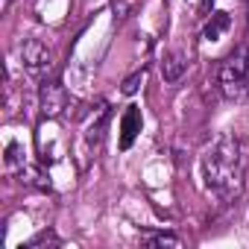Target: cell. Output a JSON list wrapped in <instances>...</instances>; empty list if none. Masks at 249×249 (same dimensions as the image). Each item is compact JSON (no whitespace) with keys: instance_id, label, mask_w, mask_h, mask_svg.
Instances as JSON below:
<instances>
[{"instance_id":"11","label":"cell","mask_w":249,"mask_h":249,"mask_svg":"<svg viewBox=\"0 0 249 249\" xmlns=\"http://www.w3.org/2000/svg\"><path fill=\"white\" fill-rule=\"evenodd\" d=\"M141 79H144V73H132L126 82H123V94H135L138 85H141Z\"/></svg>"},{"instance_id":"5","label":"cell","mask_w":249,"mask_h":249,"mask_svg":"<svg viewBox=\"0 0 249 249\" xmlns=\"http://www.w3.org/2000/svg\"><path fill=\"white\" fill-rule=\"evenodd\" d=\"M141 126H144L141 108H138V106H129L126 111H123V117H120V150H129V147L135 144Z\"/></svg>"},{"instance_id":"7","label":"cell","mask_w":249,"mask_h":249,"mask_svg":"<svg viewBox=\"0 0 249 249\" xmlns=\"http://www.w3.org/2000/svg\"><path fill=\"white\" fill-rule=\"evenodd\" d=\"M229 24H231V18L226 15V12H214L211 18H208V24H205V30H202V36L208 38V41H214V38H220L226 30H229Z\"/></svg>"},{"instance_id":"2","label":"cell","mask_w":249,"mask_h":249,"mask_svg":"<svg viewBox=\"0 0 249 249\" xmlns=\"http://www.w3.org/2000/svg\"><path fill=\"white\" fill-rule=\"evenodd\" d=\"M217 85H220V94L226 100H246L249 97V41L234 47L223 59L220 73H217Z\"/></svg>"},{"instance_id":"13","label":"cell","mask_w":249,"mask_h":249,"mask_svg":"<svg viewBox=\"0 0 249 249\" xmlns=\"http://www.w3.org/2000/svg\"><path fill=\"white\" fill-rule=\"evenodd\" d=\"M9 3H12V0H3V9H9Z\"/></svg>"},{"instance_id":"4","label":"cell","mask_w":249,"mask_h":249,"mask_svg":"<svg viewBox=\"0 0 249 249\" xmlns=\"http://www.w3.org/2000/svg\"><path fill=\"white\" fill-rule=\"evenodd\" d=\"M38 106L44 117H59L68 108V91L59 79H44L41 82V94H38Z\"/></svg>"},{"instance_id":"9","label":"cell","mask_w":249,"mask_h":249,"mask_svg":"<svg viewBox=\"0 0 249 249\" xmlns=\"http://www.w3.org/2000/svg\"><path fill=\"white\" fill-rule=\"evenodd\" d=\"M6 167L9 170L21 167V173H24V150H21V144H9L6 147Z\"/></svg>"},{"instance_id":"3","label":"cell","mask_w":249,"mask_h":249,"mask_svg":"<svg viewBox=\"0 0 249 249\" xmlns=\"http://www.w3.org/2000/svg\"><path fill=\"white\" fill-rule=\"evenodd\" d=\"M21 65L27 68L30 76L47 79V73L56 68V53L41 41V38H27L21 44Z\"/></svg>"},{"instance_id":"12","label":"cell","mask_w":249,"mask_h":249,"mask_svg":"<svg viewBox=\"0 0 249 249\" xmlns=\"http://www.w3.org/2000/svg\"><path fill=\"white\" fill-rule=\"evenodd\" d=\"M246 33H249V9H246Z\"/></svg>"},{"instance_id":"8","label":"cell","mask_w":249,"mask_h":249,"mask_svg":"<svg viewBox=\"0 0 249 249\" xmlns=\"http://www.w3.org/2000/svg\"><path fill=\"white\" fill-rule=\"evenodd\" d=\"M59 246H62L59 234H56L53 229H44V231H38L33 240H27L21 249H59Z\"/></svg>"},{"instance_id":"10","label":"cell","mask_w":249,"mask_h":249,"mask_svg":"<svg viewBox=\"0 0 249 249\" xmlns=\"http://www.w3.org/2000/svg\"><path fill=\"white\" fill-rule=\"evenodd\" d=\"M182 240L176 237V234H167V231H161V234H150L147 237V246H179Z\"/></svg>"},{"instance_id":"1","label":"cell","mask_w":249,"mask_h":249,"mask_svg":"<svg viewBox=\"0 0 249 249\" xmlns=\"http://www.w3.org/2000/svg\"><path fill=\"white\" fill-rule=\"evenodd\" d=\"M202 179L205 188L220 202H234L243 194L246 182V156L243 144L234 135H220L202 156Z\"/></svg>"},{"instance_id":"6","label":"cell","mask_w":249,"mask_h":249,"mask_svg":"<svg viewBox=\"0 0 249 249\" xmlns=\"http://www.w3.org/2000/svg\"><path fill=\"white\" fill-rule=\"evenodd\" d=\"M185 71H188V59H185V53H167L164 56V62H161V76H164V82H179L182 76H185Z\"/></svg>"}]
</instances>
